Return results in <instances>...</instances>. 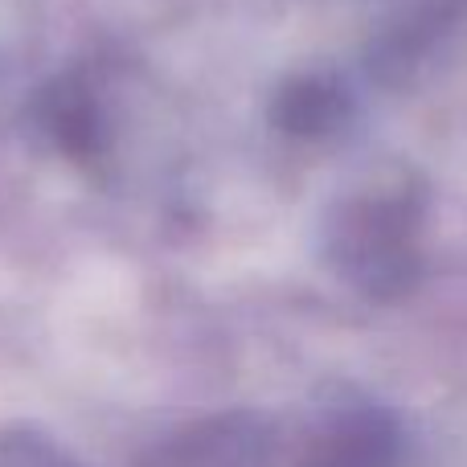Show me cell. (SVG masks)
I'll return each mask as SVG.
<instances>
[{
	"mask_svg": "<svg viewBox=\"0 0 467 467\" xmlns=\"http://www.w3.org/2000/svg\"><path fill=\"white\" fill-rule=\"evenodd\" d=\"M394 460V439L381 422H340L320 443L316 467H389Z\"/></svg>",
	"mask_w": 467,
	"mask_h": 467,
	"instance_id": "obj_1",
	"label": "cell"
}]
</instances>
